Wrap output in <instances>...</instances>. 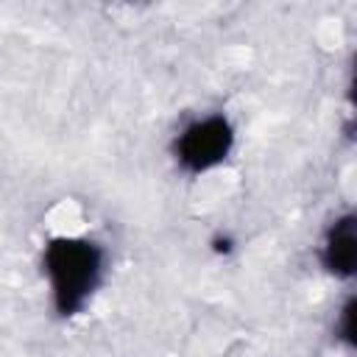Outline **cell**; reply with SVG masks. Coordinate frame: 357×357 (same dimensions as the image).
<instances>
[{"instance_id":"2","label":"cell","mask_w":357,"mask_h":357,"mask_svg":"<svg viewBox=\"0 0 357 357\" xmlns=\"http://www.w3.org/2000/svg\"><path fill=\"white\" fill-rule=\"evenodd\" d=\"M234 142H237L234 123L223 112H209V114L192 117L178 128V134L173 137L170 153L181 173L204 176L220 167L231 156Z\"/></svg>"},{"instance_id":"1","label":"cell","mask_w":357,"mask_h":357,"mask_svg":"<svg viewBox=\"0 0 357 357\" xmlns=\"http://www.w3.org/2000/svg\"><path fill=\"white\" fill-rule=\"evenodd\" d=\"M106 248L81 234H56L42 248V276L47 282L50 307L61 318H73L89 307L106 279Z\"/></svg>"},{"instance_id":"3","label":"cell","mask_w":357,"mask_h":357,"mask_svg":"<svg viewBox=\"0 0 357 357\" xmlns=\"http://www.w3.org/2000/svg\"><path fill=\"white\" fill-rule=\"evenodd\" d=\"M321 268L335 279H351L357 273V218L351 212L337 215L318 245Z\"/></svg>"},{"instance_id":"4","label":"cell","mask_w":357,"mask_h":357,"mask_svg":"<svg viewBox=\"0 0 357 357\" xmlns=\"http://www.w3.org/2000/svg\"><path fill=\"white\" fill-rule=\"evenodd\" d=\"M335 335H337V340H343L346 346L354 343V298H349V301L340 307V312H337V318H335Z\"/></svg>"}]
</instances>
